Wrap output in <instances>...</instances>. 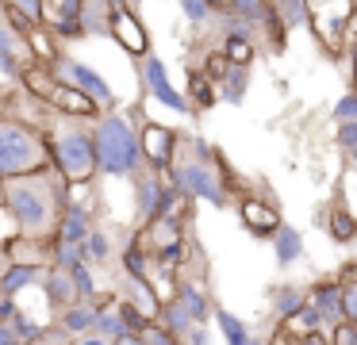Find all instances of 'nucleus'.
Wrapping results in <instances>:
<instances>
[{
	"mask_svg": "<svg viewBox=\"0 0 357 345\" xmlns=\"http://www.w3.org/2000/svg\"><path fill=\"white\" fill-rule=\"evenodd\" d=\"M73 345H112V342H104V337H96V334H89V337H77Z\"/></svg>",
	"mask_w": 357,
	"mask_h": 345,
	"instance_id": "50",
	"label": "nucleus"
},
{
	"mask_svg": "<svg viewBox=\"0 0 357 345\" xmlns=\"http://www.w3.org/2000/svg\"><path fill=\"white\" fill-rule=\"evenodd\" d=\"M119 299H127V303L135 307V311H142L150 322L158 319V311H162V299L154 296V288H150L146 280H131V276L119 273V288H116Z\"/></svg>",
	"mask_w": 357,
	"mask_h": 345,
	"instance_id": "20",
	"label": "nucleus"
},
{
	"mask_svg": "<svg viewBox=\"0 0 357 345\" xmlns=\"http://www.w3.org/2000/svg\"><path fill=\"white\" fill-rule=\"evenodd\" d=\"M238 204V219L242 227H246V234L254 238H273L280 230V207L273 204V199H261V196H238L234 199Z\"/></svg>",
	"mask_w": 357,
	"mask_h": 345,
	"instance_id": "13",
	"label": "nucleus"
},
{
	"mask_svg": "<svg viewBox=\"0 0 357 345\" xmlns=\"http://www.w3.org/2000/svg\"><path fill=\"white\" fill-rule=\"evenodd\" d=\"M12 238H20V230H16V222H12V215L4 211V204H0V250H4Z\"/></svg>",
	"mask_w": 357,
	"mask_h": 345,
	"instance_id": "45",
	"label": "nucleus"
},
{
	"mask_svg": "<svg viewBox=\"0 0 357 345\" xmlns=\"http://www.w3.org/2000/svg\"><path fill=\"white\" fill-rule=\"evenodd\" d=\"M349 161H354V165H357V153H349Z\"/></svg>",
	"mask_w": 357,
	"mask_h": 345,
	"instance_id": "54",
	"label": "nucleus"
},
{
	"mask_svg": "<svg viewBox=\"0 0 357 345\" xmlns=\"http://www.w3.org/2000/svg\"><path fill=\"white\" fill-rule=\"evenodd\" d=\"M307 303V284H277V288L269 291V307H273V319L277 322H284V319H292L300 307Z\"/></svg>",
	"mask_w": 357,
	"mask_h": 345,
	"instance_id": "24",
	"label": "nucleus"
},
{
	"mask_svg": "<svg viewBox=\"0 0 357 345\" xmlns=\"http://www.w3.org/2000/svg\"><path fill=\"white\" fill-rule=\"evenodd\" d=\"M185 100L192 104V112H208V107H215V104H219V96H215V84H211V77L204 73L200 66H188Z\"/></svg>",
	"mask_w": 357,
	"mask_h": 345,
	"instance_id": "27",
	"label": "nucleus"
},
{
	"mask_svg": "<svg viewBox=\"0 0 357 345\" xmlns=\"http://www.w3.org/2000/svg\"><path fill=\"white\" fill-rule=\"evenodd\" d=\"M4 268H8V253L0 250V273H4Z\"/></svg>",
	"mask_w": 357,
	"mask_h": 345,
	"instance_id": "52",
	"label": "nucleus"
},
{
	"mask_svg": "<svg viewBox=\"0 0 357 345\" xmlns=\"http://www.w3.org/2000/svg\"><path fill=\"white\" fill-rule=\"evenodd\" d=\"M154 322H158L162 330H169V334L177 337V342H185V334L196 326V322L185 314V307H181L177 299H165V303H162V311H158V319H154Z\"/></svg>",
	"mask_w": 357,
	"mask_h": 345,
	"instance_id": "32",
	"label": "nucleus"
},
{
	"mask_svg": "<svg viewBox=\"0 0 357 345\" xmlns=\"http://www.w3.org/2000/svg\"><path fill=\"white\" fill-rule=\"evenodd\" d=\"M288 345H334V337L319 330V334H307V337H300V342H288Z\"/></svg>",
	"mask_w": 357,
	"mask_h": 345,
	"instance_id": "48",
	"label": "nucleus"
},
{
	"mask_svg": "<svg viewBox=\"0 0 357 345\" xmlns=\"http://www.w3.org/2000/svg\"><path fill=\"white\" fill-rule=\"evenodd\" d=\"M39 291H43V299H47L50 314H58V311H66V307L77 303L73 280H70V273H62V268H47L43 280H39Z\"/></svg>",
	"mask_w": 357,
	"mask_h": 345,
	"instance_id": "18",
	"label": "nucleus"
},
{
	"mask_svg": "<svg viewBox=\"0 0 357 345\" xmlns=\"http://www.w3.org/2000/svg\"><path fill=\"white\" fill-rule=\"evenodd\" d=\"M181 345H211V326H192Z\"/></svg>",
	"mask_w": 357,
	"mask_h": 345,
	"instance_id": "46",
	"label": "nucleus"
},
{
	"mask_svg": "<svg viewBox=\"0 0 357 345\" xmlns=\"http://www.w3.org/2000/svg\"><path fill=\"white\" fill-rule=\"evenodd\" d=\"M108 38H112V43H116L131 61H142L146 54H154V38H150L146 20H142L139 12H131V8H123V4H119L116 12H112Z\"/></svg>",
	"mask_w": 357,
	"mask_h": 345,
	"instance_id": "10",
	"label": "nucleus"
},
{
	"mask_svg": "<svg viewBox=\"0 0 357 345\" xmlns=\"http://www.w3.org/2000/svg\"><path fill=\"white\" fill-rule=\"evenodd\" d=\"M0 8H16L20 15H27L31 23H39V8H43V0H0Z\"/></svg>",
	"mask_w": 357,
	"mask_h": 345,
	"instance_id": "44",
	"label": "nucleus"
},
{
	"mask_svg": "<svg viewBox=\"0 0 357 345\" xmlns=\"http://www.w3.org/2000/svg\"><path fill=\"white\" fill-rule=\"evenodd\" d=\"M334 146L342 153H357V119L354 123H334Z\"/></svg>",
	"mask_w": 357,
	"mask_h": 345,
	"instance_id": "40",
	"label": "nucleus"
},
{
	"mask_svg": "<svg viewBox=\"0 0 357 345\" xmlns=\"http://www.w3.org/2000/svg\"><path fill=\"white\" fill-rule=\"evenodd\" d=\"M246 92H250V69H238V66H231L223 77H219V84H215L219 104H234V107H238L242 100H246Z\"/></svg>",
	"mask_w": 357,
	"mask_h": 345,
	"instance_id": "30",
	"label": "nucleus"
},
{
	"mask_svg": "<svg viewBox=\"0 0 357 345\" xmlns=\"http://www.w3.org/2000/svg\"><path fill=\"white\" fill-rule=\"evenodd\" d=\"M165 181L177 188L181 199H188V204H208L215 211H223V207H231L238 199L234 196L238 181H234L231 165H227L223 150L204 135H181L173 165L165 169Z\"/></svg>",
	"mask_w": 357,
	"mask_h": 345,
	"instance_id": "1",
	"label": "nucleus"
},
{
	"mask_svg": "<svg viewBox=\"0 0 357 345\" xmlns=\"http://www.w3.org/2000/svg\"><path fill=\"white\" fill-rule=\"evenodd\" d=\"M112 345H142V342L135 334H127V337H119V342H112Z\"/></svg>",
	"mask_w": 357,
	"mask_h": 345,
	"instance_id": "51",
	"label": "nucleus"
},
{
	"mask_svg": "<svg viewBox=\"0 0 357 345\" xmlns=\"http://www.w3.org/2000/svg\"><path fill=\"white\" fill-rule=\"evenodd\" d=\"M200 69L211 77V84H219V77H223L231 66H227V58H223L219 50H208V54H204V61H200Z\"/></svg>",
	"mask_w": 357,
	"mask_h": 345,
	"instance_id": "41",
	"label": "nucleus"
},
{
	"mask_svg": "<svg viewBox=\"0 0 357 345\" xmlns=\"http://www.w3.org/2000/svg\"><path fill=\"white\" fill-rule=\"evenodd\" d=\"M307 303L319 311L323 319V334H338L346 326V314H342V284L338 276H319V280L307 284Z\"/></svg>",
	"mask_w": 357,
	"mask_h": 345,
	"instance_id": "11",
	"label": "nucleus"
},
{
	"mask_svg": "<svg viewBox=\"0 0 357 345\" xmlns=\"http://www.w3.org/2000/svg\"><path fill=\"white\" fill-rule=\"evenodd\" d=\"M77 12H81V0H43L39 23L66 46V43H77V38H81Z\"/></svg>",
	"mask_w": 357,
	"mask_h": 345,
	"instance_id": "14",
	"label": "nucleus"
},
{
	"mask_svg": "<svg viewBox=\"0 0 357 345\" xmlns=\"http://www.w3.org/2000/svg\"><path fill=\"white\" fill-rule=\"evenodd\" d=\"M135 66H139V81H142L146 100H154V104L169 107V112H177V115H192V104L185 100V92L169 81V66H165V58L146 54V58L135 61Z\"/></svg>",
	"mask_w": 357,
	"mask_h": 345,
	"instance_id": "8",
	"label": "nucleus"
},
{
	"mask_svg": "<svg viewBox=\"0 0 357 345\" xmlns=\"http://www.w3.org/2000/svg\"><path fill=\"white\" fill-rule=\"evenodd\" d=\"M269 8H273V15H277L288 31L307 27V15H311L307 0H269Z\"/></svg>",
	"mask_w": 357,
	"mask_h": 345,
	"instance_id": "33",
	"label": "nucleus"
},
{
	"mask_svg": "<svg viewBox=\"0 0 357 345\" xmlns=\"http://www.w3.org/2000/svg\"><path fill=\"white\" fill-rule=\"evenodd\" d=\"M81 257H85V265H108L112 257H116V242H112V234L104 227H93V234L81 242Z\"/></svg>",
	"mask_w": 357,
	"mask_h": 345,
	"instance_id": "31",
	"label": "nucleus"
},
{
	"mask_svg": "<svg viewBox=\"0 0 357 345\" xmlns=\"http://www.w3.org/2000/svg\"><path fill=\"white\" fill-rule=\"evenodd\" d=\"M273 242V261H277V268H292L303 261V253H307V242H303L300 227H292V222H280V230L269 238Z\"/></svg>",
	"mask_w": 357,
	"mask_h": 345,
	"instance_id": "17",
	"label": "nucleus"
},
{
	"mask_svg": "<svg viewBox=\"0 0 357 345\" xmlns=\"http://www.w3.org/2000/svg\"><path fill=\"white\" fill-rule=\"evenodd\" d=\"M139 342H142V345H181L177 337H173L169 330H162L158 322H150V326L142 330V334H139Z\"/></svg>",
	"mask_w": 357,
	"mask_h": 345,
	"instance_id": "42",
	"label": "nucleus"
},
{
	"mask_svg": "<svg viewBox=\"0 0 357 345\" xmlns=\"http://www.w3.org/2000/svg\"><path fill=\"white\" fill-rule=\"evenodd\" d=\"M146 119L139 107H108L93 119V146H96V176L108 181H135L142 173L139 150V123Z\"/></svg>",
	"mask_w": 357,
	"mask_h": 345,
	"instance_id": "3",
	"label": "nucleus"
},
{
	"mask_svg": "<svg viewBox=\"0 0 357 345\" xmlns=\"http://www.w3.org/2000/svg\"><path fill=\"white\" fill-rule=\"evenodd\" d=\"M70 280H73V291H77V303H93L100 296V284H96V268L81 261L77 268H70Z\"/></svg>",
	"mask_w": 357,
	"mask_h": 345,
	"instance_id": "34",
	"label": "nucleus"
},
{
	"mask_svg": "<svg viewBox=\"0 0 357 345\" xmlns=\"http://www.w3.org/2000/svg\"><path fill=\"white\" fill-rule=\"evenodd\" d=\"M346 58H349V89L357 92V35L349 38V46H346Z\"/></svg>",
	"mask_w": 357,
	"mask_h": 345,
	"instance_id": "47",
	"label": "nucleus"
},
{
	"mask_svg": "<svg viewBox=\"0 0 357 345\" xmlns=\"http://www.w3.org/2000/svg\"><path fill=\"white\" fill-rule=\"evenodd\" d=\"M323 330V319H319V311L311 303H303L300 311L292 314V319H284V322H277V334L284 337V342H300V337H307V334H319Z\"/></svg>",
	"mask_w": 357,
	"mask_h": 345,
	"instance_id": "28",
	"label": "nucleus"
},
{
	"mask_svg": "<svg viewBox=\"0 0 357 345\" xmlns=\"http://www.w3.org/2000/svg\"><path fill=\"white\" fill-rule=\"evenodd\" d=\"M354 35H357V0H354Z\"/></svg>",
	"mask_w": 357,
	"mask_h": 345,
	"instance_id": "53",
	"label": "nucleus"
},
{
	"mask_svg": "<svg viewBox=\"0 0 357 345\" xmlns=\"http://www.w3.org/2000/svg\"><path fill=\"white\" fill-rule=\"evenodd\" d=\"M4 50H8V54H27V46H24V38H20V35H12V31H8V23L0 20V54H4Z\"/></svg>",
	"mask_w": 357,
	"mask_h": 345,
	"instance_id": "43",
	"label": "nucleus"
},
{
	"mask_svg": "<svg viewBox=\"0 0 357 345\" xmlns=\"http://www.w3.org/2000/svg\"><path fill=\"white\" fill-rule=\"evenodd\" d=\"M0 204H4V211L12 215V222H16V230L24 238L50 242L58 215H62V204H66V181L54 169L16 176V181L0 184Z\"/></svg>",
	"mask_w": 357,
	"mask_h": 345,
	"instance_id": "2",
	"label": "nucleus"
},
{
	"mask_svg": "<svg viewBox=\"0 0 357 345\" xmlns=\"http://www.w3.org/2000/svg\"><path fill=\"white\" fill-rule=\"evenodd\" d=\"M54 77L62 84H70V89H77L81 96H89L100 112H108V107H116L119 100H116V89H112L108 81H104V73L96 66H89V61H81V58H73V54H62V58L54 61Z\"/></svg>",
	"mask_w": 357,
	"mask_h": 345,
	"instance_id": "7",
	"label": "nucleus"
},
{
	"mask_svg": "<svg viewBox=\"0 0 357 345\" xmlns=\"http://www.w3.org/2000/svg\"><path fill=\"white\" fill-rule=\"evenodd\" d=\"M0 345H24V342L12 334V326H0Z\"/></svg>",
	"mask_w": 357,
	"mask_h": 345,
	"instance_id": "49",
	"label": "nucleus"
},
{
	"mask_svg": "<svg viewBox=\"0 0 357 345\" xmlns=\"http://www.w3.org/2000/svg\"><path fill=\"white\" fill-rule=\"evenodd\" d=\"M323 227H326V234H331V242H338V245H354L357 242V215L349 211L342 199H334V204L326 207Z\"/></svg>",
	"mask_w": 357,
	"mask_h": 345,
	"instance_id": "22",
	"label": "nucleus"
},
{
	"mask_svg": "<svg viewBox=\"0 0 357 345\" xmlns=\"http://www.w3.org/2000/svg\"><path fill=\"white\" fill-rule=\"evenodd\" d=\"M116 8H119V0H81V12H77L81 38H108Z\"/></svg>",
	"mask_w": 357,
	"mask_h": 345,
	"instance_id": "16",
	"label": "nucleus"
},
{
	"mask_svg": "<svg viewBox=\"0 0 357 345\" xmlns=\"http://www.w3.org/2000/svg\"><path fill=\"white\" fill-rule=\"evenodd\" d=\"M43 273H47V268H35V265H8L4 273H0V296L20 299L24 291L39 288Z\"/></svg>",
	"mask_w": 357,
	"mask_h": 345,
	"instance_id": "23",
	"label": "nucleus"
},
{
	"mask_svg": "<svg viewBox=\"0 0 357 345\" xmlns=\"http://www.w3.org/2000/svg\"><path fill=\"white\" fill-rule=\"evenodd\" d=\"M116 311H119V319H123L127 334H135V337H139L142 330L150 326V319H146V314H142V311H135V307L127 303V299H116Z\"/></svg>",
	"mask_w": 357,
	"mask_h": 345,
	"instance_id": "38",
	"label": "nucleus"
},
{
	"mask_svg": "<svg viewBox=\"0 0 357 345\" xmlns=\"http://www.w3.org/2000/svg\"><path fill=\"white\" fill-rule=\"evenodd\" d=\"M177 142H181V130L169 127L162 119H142L139 123V150H142V165L150 173H162L173 165V153H177Z\"/></svg>",
	"mask_w": 357,
	"mask_h": 345,
	"instance_id": "9",
	"label": "nucleus"
},
{
	"mask_svg": "<svg viewBox=\"0 0 357 345\" xmlns=\"http://www.w3.org/2000/svg\"><path fill=\"white\" fill-rule=\"evenodd\" d=\"M50 322H54V326H62V334L70 337V342L89 337L96 330V303H73V307H66V311L50 314Z\"/></svg>",
	"mask_w": 357,
	"mask_h": 345,
	"instance_id": "19",
	"label": "nucleus"
},
{
	"mask_svg": "<svg viewBox=\"0 0 357 345\" xmlns=\"http://www.w3.org/2000/svg\"><path fill=\"white\" fill-rule=\"evenodd\" d=\"M219 54L227 58V66L250 69V66L257 61V54H261V46H257V38H246V35H223Z\"/></svg>",
	"mask_w": 357,
	"mask_h": 345,
	"instance_id": "29",
	"label": "nucleus"
},
{
	"mask_svg": "<svg viewBox=\"0 0 357 345\" xmlns=\"http://www.w3.org/2000/svg\"><path fill=\"white\" fill-rule=\"evenodd\" d=\"M8 253V265H35V268H50V242H39V238H12L4 245Z\"/></svg>",
	"mask_w": 357,
	"mask_h": 345,
	"instance_id": "21",
	"label": "nucleus"
},
{
	"mask_svg": "<svg viewBox=\"0 0 357 345\" xmlns=\"http://www.w3.org/2000/svg\"><path fill=\"white\" fill-rule=\"evenodd\" d=\"M43 169H50L43 130L0 112V181L31 176V173H43Z\"/></svg>",
	"mask_w": 357,
	"mask_h": 345,
	"instance_id": "5",
	"label": "nucleus"
},
{
	"mask_svg": "<svg viewBox=\"0 0 357 345\" xmlns=\"http://www.w3.org/2000/svg\"><path fill=\"white\" fill-rule=\"evenodd\" d=\"M50 153V169L62 176L66 184H96V146H93V123L89 119H66V115H50L43 127Z\"/></svg>",
	"mask_w": 357,
	"mask_h": 345,
	"instance_id": "4",
	"label": "nucleus"
},
{
	"mask_svg": "<svg viewBox=\"0 0 357 345\" xmlns=\"http://www.w3.org/2000/svg\"><path fill=\"white\" fill-rule=\"evenodd\" d=\"M81 245L73 242H62V238H50V268H62V273H70V268L81 265Z\"/></svg>",
	"mask_w": 357,
	"mask_h": 345,
	"instance_id": "36",
	"label": "nucleus"
},
{
	"mask_svg": "<svg viewBox=\"0 0 357 345\" xmlns=\"http://www.w3.org/2000/svg\"><path fill=\"white\" fill-rule=\"evenodd\" d=\"M131 192H135V230L154 222V219H162V215H173L185 204V199L177 196V188H173L162 173H150V169H142L131 181Z\"/></svg>",
	"mask_w": 357,
	"mask_h": 345,
	"instance_id": "6",
	"label": "nucleus"
},
{
	"mask_svg": "<svg viewBox=\"0 0 357 345\" xmlns=\"http://www.w3.org/2000/svg\"><path fill=\"white\" fill-rule=\"evenodd\" d=\"M173 299L185 307V314L196 322V326H208V322H211L215 303H211V291H208V280H204V276L181 273L177 276V288H173Z\"/></svg>",
	"mask_w": 357,
	"mask_h": 345,
	"instance_id": "12",
	"label": "nucleus"
},
{
	"mask_svg": "<svg viewBox=\"0 0 357 345\" xmlns=\"http://www.w3.org/2000/svg\"><path fill=\"white\" fill-rule=\"evenodd\" d=\"M211 322H215L219 337H223L227 345H250L254 342V326H250L246 319H238L234 311H227V307H215V311H211Z\"/></svg>",
	"mask_w": 357,
	"mask_h": 345,
	"instance_id": "26",
	"label": "nucleus"
},
{
	"mask_svg": "<svg viewBox=\"0 0 357 345\" xmlns=\"http://www.w3.org/2000/svg\"><path fill=\"white\" fill-rule=\"evenodd\" d=\"M43 104H47L54 115H66V119H89V123H93L96 115H100V107H96L93 100L81 96L77 89H70V84H62V81L50 89V96L43 100Z\"/></svg>",
	"mask_w": 357,
	"mask_h": 345,
	"instance_id": "15",
	"label": "nucleus"
},
{
	"mask_svg": "<svg viewBox=\"0 0 357 345\" xmlns=\"http://www.w3.org/2000/svg\"><path fill=\"white\" fill-rule=\"evenodd\" d=\"M24 46H27V58L31 61H39V66H54L58 58H62V43H58L54 35H50L43 23H35L31 31H27V38H24Z\"/></svg>",
	"mask_w": 357,
	"mask_h": 345,
	"instance_id": "25",
	"label": "nucleus"
},
{
	"mask_svg": "<svg viewBox=\"0 0 357 345\" xmlns=\"http://www.w3.org/2000/svg\"><path fill=\"white\" fill-rule=\"evenodd\" d=\"M334 123H354L357 119V92L354 89H346V92H342V96L338 100H334Z\"/></svg>",
	"mask_w": 357,
	"mask_h": 345,
	"instance_id": "39",
	"label": "nucleus"
},
{
	"mask_svg": "<svg viewBox=\"0 0 357 345\" xmlns=\"http://www.w3.org/2000/svg\"><path fill=\"white\" fill-rule=\"evenodd\" d=\"M177 4H181V15H185L188 27H208V23H211L208 0H177Z\"/></svg>",
	"mask_w": 357,
	"mask_h": 345,
	"instance_id": "37",
	"label": "nucleus"
},
{
	"mask_svg": "<svg viewBox=\"0 0 357 345\" xmlns=\"http://www.w3.org/2000/svg\"><path fill=\"white\" fill-rule=\"evenodd\" d=\"M8 326H12V334H16L24 345H39V342H43V330H47V322H39L31 311H27V307H20V314L8 322Z\"/></svg>",
	"mask_w": 357,
	"mask_h": 345,
	"instance_id": "35",
	"label": "nucleus"
}]
</instances>
